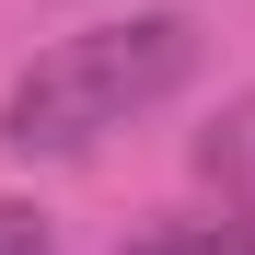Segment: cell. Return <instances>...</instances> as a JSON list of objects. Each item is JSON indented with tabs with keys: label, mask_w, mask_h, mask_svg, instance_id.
Here are the masks:
<instances>
[{
	"label": "cell",
	"mask_w": 255,
	"mask_h": 255,
	"mask_svg": "<svg viewBox=\"0 0 255 255\" xmlns=\"http://www.w3.org/2000/svg\"><path fill=\"white\" fill-rule=\"evenodd\" d=\"M186 70H197V23L186 12H128V23H93V35H58V47L0 93V151L70 162V151H93L105 128L151 116Z\"/></svg>",
	"instance_id": "6da1fadb"
},
{
	"label": "cell",
	"mask_w": 255,
	"mask_h": 255,
	"mask_svg": "<svg viewBox=\"0 0 255 255\" xmlns=\"http://www.w3.org/2000/svg\"><path fill=\"white\" fill-rule=\"evenodd\" d=\"M128 255H255V209H221V221H174V232H151V244H128Z\"/></svg>",
	"instance_id": "7a4b0ae2"
},
{
	"label": "cell",
	"mask_w": 255,
	"mask_h": 255,
	"mask_svg": "<svg viewBox=\"0 0 255 255\" xmlns=\"http://www.w3.org/2000/svg\"><path fill=\"white\" fill-rule=\"evenodd\" d=\"M0 255H58V232H47V209L0 197Z\"/></svg>",
	"instance_id": "3957f363"
}]
</instances>
